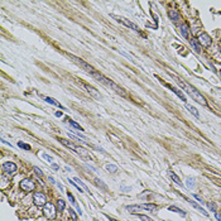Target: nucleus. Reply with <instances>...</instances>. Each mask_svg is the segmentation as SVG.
<instances>
[{
  "label": "nucleus",
  "instance_id": "6ab92c4d",
  "mask_svg": "<svg viewBox=\"0 0 221 221\" xmlns=\"http://www.w3.org/2000/svg\"><path fill=\"white\" fill-rule=\"evenodd\" d=\"M186 109L188 110L191 114L195 115L196 118H198V116H200V113H198V110H197V109H196L195 106H192V105H188V104H187V105H186Z\"/></svg>",
  "mask_w": 221,
  "mask_h": 221
},
{
  "label": "nucleus",
  "instance_id": "a878e982",
  "mask_svg": "<svg viewBox=\"0 0 221 221\" xmlns=\"http://www.w3.org/2000/svg\"><path fill=\"white\" fill-rule=\"evenodd\" d=\"M73 181L76 182V183H77V185H78V186H81V187H82L83 189H85V191H89L87 186H86V185H85V183H83V182H82V181L80 180V178H77V177H76V178H73Z\"/></svg>",
  "mask_w": 221,
  "mask_h": 221
},
{
  "label": "nucleus",
  "instance_id": "7c9ffc66",
  "mask_svg": "<svg viewBox=\"0 0 221 221\" xmlns=\"http://www.w3.org/2000/svg\"><path fill=\"white\" fill-rule=\"evenodd\" d=\"M43 158H44V159H46L47 162H52V161H53V157L48 156L47 153H44V154H43Z\"/></svg>",
  "mask_w": 221,
  "mask_h": 221
},
{
  "label": "nucleus",
  "instance_id": "f03ea898",
  "mask_svg": "<svg viewBox=\"0 0 221 221\" xmlns=\"http://www.w3.org/2000/svg\"><path fill=\"white\" fill-rule=\"evenodd\" d=\"M176 81L178 82L181 86H182V87H183L185 90L187 91V94H188V95H189V96H191L192 99H193V100H196L197 102H198V104H201V105H206V100H205V97H204V96H202V95H201V94H200V92H198V91H197L196 89L193 87V86H191V85H187V83H185V82L180 81V80H176Z\"/></svg>",
  "mask_w": 221,
  "mask_h": 221
},
{
  "label": "nucleus",
  "instance_id": "e433bc0d",
  "mask_svg": "<svg viewBox=\"0 0 221 221\" xmlns=\"http://www.w3.org/2000/svg\"><path fill=\"white\" fill-rule=\"evenodd\" d=\"M56 115H57V116H62V113H59V111H58V113H56Z\"/></svg>",
  "mask_w": 221,
  "mask_h": 221
},
{
  "label": "nucleus",
  "instance_id": "5701e85b",
  "mask_svg": "<svg viewBox=\"0 0 221 221\" xmlns=\"http://www.w3.org/2000/svg\"><path fill=\"white\" fill-rule=\"evenodd\" d=\"M66 208V202L62 200V198H59L57 201V210L58 211H63Z\"/></svg>",
  "mask_w": 221,
  "mask_h": 221
},
{
  "label": "nucleus",
  "instance_id": "f257e3e1",
  "mask_svg": "<svg viewBox=\"0 0 221 221\" xmlns=\"http://www.w3.org/2000/svg\"><path fill=\"white\" fill-rule=\"evenodd\" d=\"M91 76L96 80V81H99L100 83H102V85H105V86H107V87H110L111 90H114L115 92H118V94H120V95H125V91L120 87V86H118L115 82H113L110 78H107V77H105L102 73H100V72H96V71H94L92 73H91Z\"/></svg>",
  "mask_w": 221,
  "mask_h": 221
},
{
  "label": "nucleus",
  "instance_id": "f3484780",
  "mask_svg": "<svg viewBox=\"0 0 221 221\" xmlns=\"http://www.w3.org/2000/svg\"><path fill=\"white\" fill-rule=\"evenodd\" d=\"M77 154H80L81 157H90V154H89V152L85 149V148L82 147H76V150H75Z\"/></svg>",
  "mask_w": 221,
  "mask_h": 221
},
{
  "label": "nucleus",
  "instance_id": "7ed1b4c3",
  "mask_svg": "<svg viewBox=\"0 0 221 221\" xmlns=\"http://www.w3.org/2000/svg\"><path fill=\"white\" fill-rule=\"evenodd\" d=\"M68 57L71 58V59L73 61V62L76 63V65H78V66H80V67H81L82 70H85L86 72H89V73H92V72H94V68H92V67H91V66L89 65L87 62H85V61H83L82 58L76 57V56H73V54H68Z\"/></svg>",
  "mask_w": 221,
  "mask_h": 221
},
{
  "label": "nucleus",
  "instance_id": "ddd939ff",
  "mask_svg": "<svg viewBox=\"0 0 221 221\" xmlns=\"http://www.w3.org/2000/svg\"><path fill=\"white\" fill-rule=\"evenodd\" d=\"M189 43H191L192 48L195 49V52H197V53H200V52H201V46L198 44V39L192 38V39H189Z\"/></svg>",
  "mask_w": 221,
  "mask_h": 221
},
{
  "label": "nucleus",
  "instance_id": "dca6fc26",
  "mask_svg": "<svg viewBox=\"0 0 221 221\" xmlns=\"http://www.w3.org/2000/svg\"><path fill=\"white\" fill-rule=\"evenodd\" d=\"M171 90H172L173 92H174V94H176V95H177V96H178V97H180L181 100L183 101V102H186V101H187V99H186V96H185V94H183V92H182L181 90L176 89V87H171Z\"/></svg>",
  "mask_w": 221,
  "mask_h": 221
},
{
  "label": "nucleus",
  "instance_id": "6e6552de",
  "mask_svg": "<svg viewBox=\"0 0 221 221\" xmlns=\"http://www.w3.org/2000/svg\"><path fill=\"white\" fill-rule=\"evenodd\" d=\"M3 171L11 174L16 171V164L13 163V162H5V163H3Z\"/></svg>",
  "mask_w": 221,
  "mask_h": 221
},
{
  "label": "nucleus",
  "instance_id": "b1692460",
  "mask_svg": "<svg viewBox=\"0 0 221 221\" xmlns=\"http://www.w3.org/2000/svg\"><path fill=\"white\" fill-rule=\"evenodd\" d=\"M105 169H106L107 172H111V173H115L118 171V167L114 165V164H106L105 165Z\"/></svg>",
  "mask_w": 221,
  "mask_h": 221
},
{
  "label": "nucleus",
  "instance_id": "1a4fd4ad",
  "mask_svg": "<svg viewBox=\"0 0 221 221\" xmlns=\"http://www.w3.org/2000/svg\"><path fill=\"white\" fill-rule=\"evenodd\" d=\"M198 42H200L202 46L208 47V46L211 44V38H210V35H208V34L202 33V34H200V37H198Z\"/></svg>",
  "mask_w": 221,
  "mask_h": 221
},
{
  "label": "nucleus",
  "instance_id": "4468645a",
  "mask_svg": "<svg viewBox=\"0 0 221 221\" xmlns=\"http://www.w3.org/2000/svg\"><path fill=\"white\" fill-rule=\"evenodd\" d=\"M139 206L142 210H147V211H156L157 210V205H154V204H143Z\"/></svg>",
  "mask_w": 221,
  "mask_h": 221
},
{
  "label": "nucleus",
  "instance_id": "20e7f679",
  "mask_svg": "<svg viewBox=\"0 0 221 221\" xmlns=\"http://www.w3.org/2000/svg\"><path fill=\"white\" fill-rule=\"evenodd\" d=\"M114 19H116L119 23H123L125 27H128V28H130V29H133V30H135V32H139V27L135 24V23H133V22H130L129 19H126V18H124V16H118V15H111Z\"/></svg>",
  "mask_w": 221,
  "mask_h": 221
},
{
  "label": "nucleus",
  "instance_id": "cd10ccee",
  "mask_svg": "<svg viewBox=\"0 0 221 221\" xmlns=\"http://www.w3.org/2000/svg\"><path fill=\"white\" fill-rule=\"evenodd\" d=\"M68 123H70V125H71V126H73V128H76V129H78V130H82V131H83V129H82L81 126H80V124L75 123L73 120H68Z\"/></svg>",
  "mask_w": 221,
  "mask_h": 221
},
{
  "label": "nucleus",
  "instance_id": "bb28decb",
  "mask_svg": "<svg viewBox=\"0 0 221 221\" xmlns=\"http://www.w3.org/2000/svg\"><path fill=\"white\" fill-rule=\"evenodd\" d=\"M18 147L24 149V150H30V145H29V144H25L23 142H18Z\"/></svg>",
  "mask_w": 221,
  "mask_h": 221
},
{
  "label": "nucleus",
  "instance_id": "473e14b6",
  "mask_svg": "<svg viewBox=\"0 0 221 221\" xmlns=\"http://www.w3.org/2000/svg\"><path fill=\"white\" fill-rule=\"evenodd\" d=\"M139 219L142 221H153L152 219H149L148 216H145V215H139Z\"/></svg>",
  "mask_w": 221,
  "mask_h": 221
},
{
  "label": "nucleus",
  "instance_id": "4c0bfd02",
  "mask_svg": "<svg viewBox=\"0 0 221 221\" xmlns=\"http://www.w3.org/2000/svg\"><path fill=\"white\" fill-rule=\"evenodd\" d=\"M219 73H220V77H221V70H220V71H219Z\"/></svg>",
  "mask_w": 221,
  "mask_h": 221
},
{
  "label": "nucleus",
  "instance_id": "393cba45",
  "mask_svg": "<svg viewBox=\"0 0 221 221\" xmlns=\"http://www.w3.org/2000/svg\"><path fill=\"white\" fill-rule=\"evenodd\" d=\"M186 186H187L188 188H193V187H195V178L188 177V178L186 180Z\"/></svg>",
  "mask_w": 221,
  "mask_h": 221
},
{
  "label": "nucleus",
  "instance_id": "39448f33",
  "mask_svg": "<svg viewBox=\"0 0 221 221\" xmlns=\"http://www.w3.org/2000/svg\"><path fill=\"white\" fill-rule=\"evenodd\" d=\"M43 213H44V216L47 217V219H51V220H53V219H56V207L53 204H46L44 207H43Z\"/></svg>",
  "mask_w": 221,
  "mask_h": 221
},
{
  "label": "nucleus",
  "instance_id": "9b49d317",
  "mask_svg": "<svg viewBox=\"0 0 221 221\" xmlns=\"http://www.w3.org/2000/svg\"><path fill=\"white\" fill-rule=\"evenodd\" d=\"M168 15H169V18L172 19L174 23H177V22H178V19H181L180 13H178L177 10H174V9H171V10L168 11Z\"/></svg>",
  "mask_w": 221,
  "mask_h": 221
},
{
  "label": "nucleus",
  "instance_id": "4be33fe9",
  "mask_svg": "<svg viewBox=\"0 0 221 221\" xmlns=\"http://www.w3.org/2000/svg\"><path fill=\"white\" fill-rule=\"evenodd\" d=\"M168 210H169V211H174V212L180 213V215H182V216H186V212H185L183 210L178 208L177 206H169V207H168Z\"/></svg>",
  "mask_w": 221,
  "mask_h": 221
},
{
  "label": "nucleus",
  "instance_id": "9d476101",
  "mask_svg": "<svg viewBox=\"0 0 221 221\" xmlns=\"http://www.w3.org/2000/svg\"><path fill=\"white\" fill-rule=\"evenodd\" d=\"M83 87L86 89V91L89 92V94H91L96 99H100V94H99V91L96 90V89H94L92 86H90V85H83Z\"/></svg>",
  "mask_w": 221,
  "mask_h": 221
},
{
  "label": "nucleus",
  "instance_id": "f704fd0d",
  "mask_svg": "<svg viewBox=\"0 0 221 221\" xmlns=\"http://www.w3.org/2000/svg\"><path fill=\"white\" fill-rule=\"evenodd\" d=\"M195 198H196V200H198L200 202H204V201H202V198H201V197L198 196V195H195Z\"/></svg>",
  "mask_w": 221,
  "mask_h": 221
},
{
  "label": "nucleus",
  "instance_id": "2f4dec72",
  "mask_svg": "<svg viewBox=\"0 0 221 221\" xmlns=\"http://www.w3.org/2000/svg\"><path fill=\"white\" fill-rule=\"evenodd\" d=\"M33 169H34V172H35V174H38L39 177H42V176H43V172H42V171L39 169V168H38V167H34Z\"/></svg>",
  "mask_w": 221,
  "mask_h": 221
},
{
  "label": "nucleus",
  "instance_id": "c756f323",
  "mask_svg": "<svg viewBox=\"0 0 221 221\" xmlns=\"http://www.w3.org/2000/svg\"><path fill=\"white\" fill-rule=\"evenodd\" d=\"M70 215H71V217H72V220L73 221H77V215L75 213V211L72 208H70Z\"/></svg>",
  "mask_w": 221,
  "mask_h": 221
},
{
  "label": "nucleus",
  "instance_id": "412c9836",
  "mask_svg": "<svg viewBox=\"0 0 221 221\" xmlns=\"http://www.w3.org/2000/svg\"><path fill=\"white\" fill-rule=\"evenodd\" d=\"M180 32L185 38H187V37H188V27H187L186 24H182L180 27Z\"/></svg>",
  "mask_w": 221,
  "mask_h": 221
},
{
  "label": "nucleus",
  "instance_id": "0eeeda50",
  "mask_svg": "<svg viewBox=\"0 0 221 221\" xmlns=\"http://www.w3.org/2000/svg\"><path fill=\"white\" fill-rule=\"evenodd\" d=\"M19 187L23 189V191H33V189L35 188V185H34V182L30 180H23V181H20Z\"/></svg>",
  "mask_w": 221,
  "mask_h": 221
},
{
  "label": "nucleus",
  "instance_id": "f8f14e48",
  "mask_svg": "<svg viewBox=\"0 0 221 221\" xmlns=\"http://www.w3.org/2000/svg\"><path fill=\"white\" fill-rule=\"evenodd\" d=\"M44 100H46V102H48V104H51V105H54V106L59 107V109H62V110H65V106H62L58 101H56L53 97H49V96H47V97H44Z\"/></svg>",
  "mask_w": 221,
  "mask_h": 221
},
{
  "label": "nucleus",
  "instance_id": "aec40b11",
  "mask_svg": "<svg viewBox=\"0 0 221 221\" xmlns=\"http://www.w3.org/2000/svg\"><path fill=\"white\" fill-rule=\"evenodd\" d=\"M168 174H169V177L172 178L173 182H174L176 185H181V180H180V177H178V176H177L176 173L173 172V171H169V172H168Z\"/></svg>",
  "mask_w": 221,
  "mask_h": 221
},
{
  "label": "nucleus",
  "instance_id": "c85d7f7f",
  "mask_svg": "<svg viewBox=\"0 0 221 221\" xmlns=\"http://www.w3.org/2000/svg\"><path fill=\"white\" fill-rule=\"evenodd\" d=\"M207 207L212 211V212H216V205L213 202H207Z\"/></svg>",
  "mask_w": 221,
  "mask_h": 221
},
{
  "label": "nucleus",
  "instance_id": "a211bd4d",
  "mask_svg": "<svg viewBox=\"0 0 221 221\" xmlns=\"http://www.w3.org/2000/svg\"><path fill=\"white\" fill-rule=\"evenodd\" d=\"M188 202H189V204H191V205H192V206H193L195 208H197L198 211H201V212L204 213L205 216H208V212H207V211H205V208H202L201 206H198V205H197V204H196V202H195V201H191V200H189Z\"/></svg>",
  "mask_w": 221,
  "mask_h": 221
},
{
  "label": "nucleus",
  "instance_id": "2eb2a0df",
  "mask_svg": "<svg viewBox=\"0 0 221 221\" xmlns=\"http://www.w3.org/2000/svg\"><path fill=\"white\" fill-rule=\"evenodd\" d=\"M59 142H61V143H62L63 145H66L67 148H71V149H72L73 152L76 150V147H77V145H75L72 142H70V140H67V139H63V138H61V139H59Z\"/></svg>",
  "mask_w": 221,
  "mask_h": 221
},
{
  "label": "nucleus",
  "instance_id": "c9c22d12",
  "mask_svg": "<svg viewBox=\"0 0 221 221\" xmlns=\"http://www.w3.org/2000/svg\"><path fill=\"white\" fill-rule=\"evenodd\" d=\"M52 167H53L54 169H59V165H58V164H56V163H53V164H52Z\"/></svg>",
  "mask_w": 221,
  "mask_h": 221
},
{
  "label": "nucleus",
  "instance_id": "423d86ee",
  "mask_svg": "<svg viewBox=\"0 0 221 221\" xmlns=\"http://www.w3.org/2000/svg\"><path fill=\"white\" fill-rule=\"evenodd\" d=\"M33 201L37 206H44L47 204V198H46V195L42 193V192H34L33 195Z\"/></svg>",
  "mask_w": 221,
  "mask_h": 221
},
{
  "label": "nucleus",
  "instance_id": "72a5a7b5",
  "mask_svg": "<svg viewBox=\"0 0 221 221\" xmlns=\"http://www.w3.org/2000/svg\"><path fill=\"white\" fill-rule=\"evenodd\" d=\"M215 217L217 219V221H221V215L219 212H215Z\"/></svg>",
  "mask_w": 221,
  "mask_h": 221
}]
</instances>
